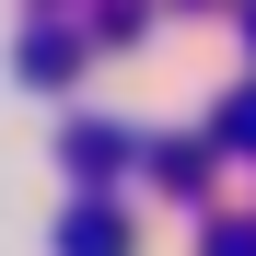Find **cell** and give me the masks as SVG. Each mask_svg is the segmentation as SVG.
I'll return each instance as SVG.
<instances>
[{
  "label": "cell",
  "instance_id": "obj_1",
  "mask_svg": "<svg viewBox=\"0 0 256 256\" xmlns=\"http://www.w3.org/2000/svg\"><path fill=\"white\" fill-rule=\"evenodd\" d=\"M70 256H128V222H116V210H82V233H70Z\"/></svg>",
  "mask_w": 256,
  "mask_h": 256
}]
</instances>
